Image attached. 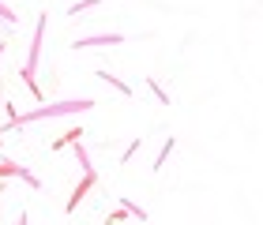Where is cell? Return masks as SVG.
I'll return each instance as SVG.
<instances>
[{
    "label": "cell",
    "mask_w": 263,
    "mask_h": 225,
    "mask_svg": "<svg viewBox=\"0 0 263 225\" xmlns=\"http://www.w3.org/2000/svg\"><path fill=\"white\" fill-rule=\"evenodd\" d=\"M98 4H102V0H76V4H71V8H68V15H71V19H76V15H83V11H90V8H98Z\"/></svg>",
    "instance_id": "ba28073f"
},
{
    "label": "cell",
    "mask_w": 263,
    "mask_h": 225,
    "mask_svg": "<svg viewBox=\"0 0 263 225\" xmlns=\"http://www.w3.org/2000/svg\"><path fill=\"white\" fill-rule=\"evenodd\" d=\"M83 135H87V132H83V128H68V132H64L61 139H53V150H68V147H76V143H79Z\"/></svg>",
    "instance_id": "5b68a950"
},
{
    "label": "cell",
    "mask_w": 263,
    "mask_h": 225,
    "mask_svg": "<svg viewBox=\"0 0 263 225\" xmlns=\"http://www.w3.org/2000/svg\"><path fill=\"white\" fill-rule=\"evenodd\" d=\"M4 49H8V42H0V56H4Z\"/></svg>",
    "instance_id": "8fae6325"
},
{
    "label": "cell",
    "mask_w": 263,
    "mask_h": 225,
    "mask_svg": "<svg viewBox=\"0 0 263 225\" xmlns=\"http://www.w3.org/2000/svg\"><path fill=\"white\" fill-rule=\"evenodd\" d=\"M0 19H4V23H19V15H15L8 4H0Z\"/></svg>",
    "instance_id": "30bf717a"
},
{
    "label": "cell",
    "mask_w": 263,
    "mask_h": 225,
    "mask_svg": "<svg viewBox=\"0 0 263 225\" xmlns=\"http://www.w3.org/2000/svg\"><path fill=\"white\" fill-rule=\"evenodd\" d=\"M94 98H76V101H49V105H38V109H30V113H23L15 124H11V132L15 128H27L34 120H53V116H76V113H90L94 109Z\"/></svg>",
    "instance_id": "6da1fadb"
},
{
    "label": "cell",
    "mask_w": 263,
    "mask_h": 225,
    "mask_svg": "<svg viewBox=\"0 0 263 225\" xmlns=\"http://www.w3.org/2000/svg\"><path fill=\"white\" fill-rule=\"evenodd\" d=\"M147 90H151V94H154V98H158L162 105H170V94H165V90L158 87V79H154V75H147Z\"/></svg>",
    "instance_id": "9c48e42d"
},
{
    "label": "cell",
    "mask_w": 263,
    "mask_h": 225,
    "mask_svg": "<svg viewBox=\"0 0 263 225\" xmlns=\"http://www.w3.org/2000/svg\"><path fill=\"white\" fill-rule=\"evenodd\" d=\"M173 147H177V139L170 135V139H165V147L158 150V158H154V165H151V169H154V173H158V169H162V165H165V158H170V154H173Z\"/></svg>",
    "instance_id": "52a82bcc"
},
{
    "label": "cell",
    "mask_w": 263,
    "mask_h": 225,
    "mask_svg": "<svg viewBox=\"0 0 263 225\" xmlns=\"http://www.w3.org/2000/svg\"><path fill=\"white\" fill-rule=\"evenodd\" d=\"M98 79H102V83H109L113 90H121V94H128V98H132V87H128L124 79H117V75H109V72H98Z\"/></svg>",
    "instance_id": "8992f818"
},
{
    "label": "cell",
    "mask_w": 263,
    "mask_h": 225,
    "mask_svg": "<svg viewBox=\"0 0 263 225\" xmlns=\"http://www.w3.org/2000/svg\"><path fill=\"white\" fill-rule=\"evenodd\" d=\"M11 176H19V180H27V184L34 188V192H42V180L27 169V165H19V161L4 158V161H0V180H11Z\"/></svg>",
    "instance_id": "3957f363"
},
{
    "label": "cell",
    "mask_w": 263,
    "mask_h": 225,
    "mask_svg": "<svg viewBox=\"0 0 263 225\" xmlns=\"http://www.w3.org/2000/svg\"><path fill=\"white\" fill-rule=\"evenodd\" d=\"M94 188H98V173H94V165H90V169H83V180L76 184V192L68 195V214H71V210H79V203L94 192Z\"/></svg>",
    "instance_id": "7a4b0ae2"
},
{
    "label": "cell",
    "mask_w": 263,
    "mask_h": 225,
    "mask_svg": "<svg viewBox=\"0 0 263 225\" xmlns=\"http://www.w3.org/2000/svg\"><path fill=\"white\" fill-rule=\"evenodd\" d=\"M124 34H94V38H76L71 49H94V45H121Z\"/></svg>",
    "instance_id": "277c9868"
}]
</instances>
